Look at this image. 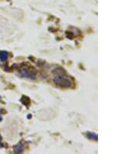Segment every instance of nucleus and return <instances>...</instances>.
Instances as JSON below:
<instances>
[{"mask_svg": "<svg viewBox=\"0 0 140 154\" xmlns=\"http://www.w3.org/2000/svg\"><path fill=\"white\" fill-rule=\"evenodd\" d=\"M2 116H1V115H0V122H1V121H2Z\"/></svg>", "mask_w": 140, "mask_h": 154, "instance_id": "obj_7", "label": "nucleus"}, {"mask_svg": "<svg viewBox=\"0 0 140 154\" xmlns=\"http://www.w3.org/2000/svg\"><path fill=\"white\" fill-rule=\"evenodd\" d=\"M9 56V53L6 51H2L0 52V61L1 62H6Z\"/></svg>", "mask_w": 140, "mask_h": 154, "instance_id": "obj_5", "label": "nucleus"}, {"mask_svg": "<svg viewBox=\"0 0 140 154\" xmlns=\"http://www.w3.org/2000/svg\"><path fill=\"white\" fill-rule=\"evenodd\" d=\"M2 143H1V142H0V148H2Z\"/></svg>", "mask_w": 140, "mask_h": 154, "instance_id": "obj_6", "label": "nucleus"}, {"mask_svg": "<svg viewBox=\"0 0 140 154\" xmlns=\"http://www.w3.org/2000/svg\"><path fill=\"white\" fill-rule=\"evenodd\" d=\"M25 150V146H24L23 143H20L17 146H16L14 147V151L16 153H23Z\"/></svg>", "mask_w": 140, "mask_h": 154, "instance_id": "obj_3", "label": "nucleus"}, {"mask_svg": "<svg viewBox=\"0 0 140 154\" xmlns=\"http://www.w3.org/2000/svg\"><path fill=\"white\" fill-rule=\"evenodd\" d=\"M53 82L63 88H69L73 85V80L62 67H56L52 71Z\"/></svg>", "mask_w": 140, "mask_h": 154, "instance_id": "obj_1", "label": "nucleus"}, {"mask_svg": "<svg viewBox=\"0 0 140 154\" xmlns=\"http://www.w3.org/2000/svg\"><path fill=\"white\" fill-rule=\"evenodd\" d=\"M86 136L88 137L89 139L93 140V141H97L98 140L97 134L94 133V132H86Z\"/></svg>", "mask_w": 140, "mask_h": 154, "instance_id": "obj_4", "label": "nucleus"}, {"mask_svg": "<svg viewBox=\"0 0 140 154\" xmlns=\"http://www.w3.org/2000/svg\"><path fill=\"white\" fill-rule=\"evenodd\" d=\"M19 73H20V76L23 78L29 79L31 80L37 79V72L30 66L21 68L19 71Z\"/></svg>", "mask_w": 140, "mask_h": 154, "instance_id": "obj_2", "label": "nucleus"}, {"mask_svg": "<svg viewBox=\"0 0 140 154\" xmlns=\"http://www.w3.org/2000/svg\"><path fill=\"white\" fill-rule=\"evenodd\" d=\"M0 98H1V96H0Z\"/></svg>", "mask_w": 140, "mask_h": 154, "instance_id": "obj_8", "label": "nucleus"}]
</instances>
